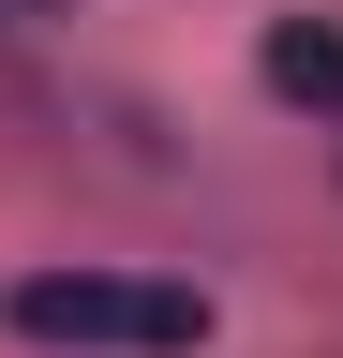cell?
<instances>
[{
    "label": "cell",
    "instance_id": "1",
    "mask_svg": "<svg viewBox=\"0 0 343 358\" xmlns=\"http://www.w3.org/2000/svg\"><path fill=\"white\" fill-rule=\"evenodd\" d=\"M30 343H105V358H180V343H209V299L194 284H149V268H30L15 299Z\"/></svg>",
    "mask_w": 343,
    "mask_h": 358
},
{
    "label": "cell",
    "instance_id": "2",
    "mask_svg": "<svg viewBox=\"0 0 343 358\" xmlns=\"http://www.w3.org/2000/svg\"><path fill=\"white\" fill-rule=\"evenodd\" d=\"M254 75H269L284 105H343V30H314V15H284L269 45H254Z\"/></svg>",
    "mask_w": 343,
    "mask_h": 358
},
{
    "label": "cell",
    "instance_id": "3",
    "mask_svg": "<svg viewBox=\"0 0 343 358\" xmlns=\"http://www.w3.org/2000/svg\"><path fill=\"white\" fill-rule=\"evenodd\" d=\"M45 15H75V0H0V30H45Z\"/></svg>",
    "mask_w": 343,
    "mask_h": 358
}]
</instances>
